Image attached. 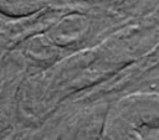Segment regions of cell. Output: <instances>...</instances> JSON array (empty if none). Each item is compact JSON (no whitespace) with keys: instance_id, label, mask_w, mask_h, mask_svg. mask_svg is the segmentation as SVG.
Masks as SVG:
<instances>
[]
</instances>
